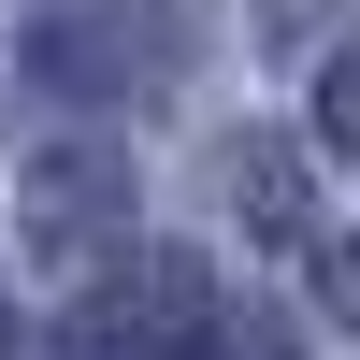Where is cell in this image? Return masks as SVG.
Returning a JSON list of instances; mask_svg holds the SVG:
<instances>
[{"mask_svg": "<svg viewBox=\"0 0 360 360\" xmlns=\"http://www.w3.org/2000/svg\"><path fill=\"white\" fill-rule=\"evenodd\" d=\"M115 202H130L115 159H44V173H29V245H44V259H86L115 231Z\"/></svg>", "mask_w": 360, "mask_h": 360, "instance_id": "7a4b0ae2", "label": "cell"}, {"mask_svg": "<svg viewBox=\"0 0 360 360\" xmlns=\"http://www.w3.org/2000/svg\"><path fill=\"white\" fill-rule=\"evenodd\" d=\"M202 317H217L202 259H144V274L115 288V303H86L72 360H188V346H202Z\"/></svg>", "mask_w": 360, "mask_h": 360, "instance_id": "6da1fadb", "label": "cell"}]
</instances>
